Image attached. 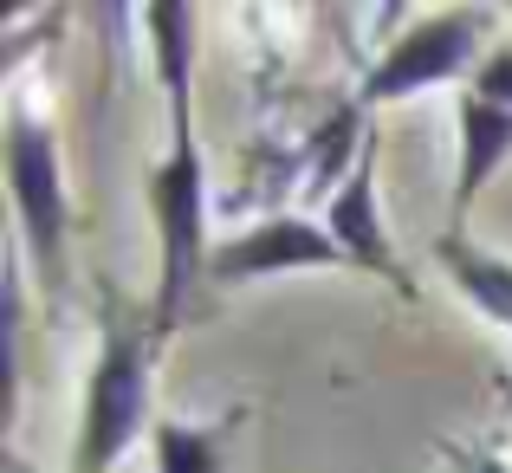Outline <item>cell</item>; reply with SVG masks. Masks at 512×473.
<instances>
[{"label": "cell", "instance_id": "cell-4", "mask_svg": "<svg viewBox=\"0 0 512 473\" xmlns=\"http://www.w3.org/2000/svg\"><path fill=\"white\" fill-rule=\"evenodd\" d=\"M487 7H441L428 20H415L383 59L370 65L357 104H396V98H415V91H435L448 78H474L480 72V46H487Z\"/></svg>", "mask_w": 512, "mask_h": 473}, {"label": "cell", "instance_id": "cell-5", "mask_svg": "<svg viewBox=\"0 0 512 473\" xmlns=\"http://www.w3.org/2000/svg\"><path fill=\"white\" fill-rule=\"evenodd\" d=\"M325 266H350V260L331 240V227L305 221V214H266V221L214 240L208 253L214 286H247V279H266V273H325Z\"/></svg>", "mask_w": 512, "mask_h": 473}, {"label": "cell", "instance_id": "cell-1", "mask_svg": "<svg viewBox=\"0 0 512 473\" xmlns=\"http://www.w3.org/2000/svg\"><path fill=\"white\" fill-rule=\"evenodd\" d=\"M150 214L156 247H163V279H156V344L182 318L188 292L208 279V162L195 143V91H169V156L150 169Z\"/></svg>", "mask_w": 512, "mask_h": 473}, {"label": "cell", "instance_id": "cell-11", "mask_svg": "<svg viewBox=\"0 0 512 473\" xmlns=\"http://www.w3.org/2000/svg\"><path fill=\"white\" fill-rule=\"evenodd\" d=\"M441 461L448 473H512V461H500L493 448H461V441H441Z\"/></svg>", "mask_w": 512, "mask_h": 473}, {"label": "cell", "instance_id": "cell-7", "mask_svg": "<svg viewBox=\"0 0 512 473\" xmlns=\"http://www.w3.org/2000/svg\"><path fill=\"white\" fill-rule=\"evenodd\" d=\"M506 156H512V111H500V104H480V98H461V175H454L448 234H461L467 208H474L480 188L500 175Z\"/></svg>", "mask_w": 512, "mask_h": 473}, {"label": "cell", "instance_id": "cell-8", "mask_svg": "<svg viewBox=\"0 0 512 473\" xmlns=\"http://www.w3.org/2000/svg\"><path fill=\"white\" fill-rule=\"evenodd\" d=\"M435 260L448 266L454 292H461L467 305H480L500 331H512V260L474 247V240H461V234H441L435 240Z\"/></svg>", "mask_w": 512, "mask_h": 473}, {"label": "cell", "instance_id": "cell-3", "mask_svg": "<svg viewBox=\"0 0 512 473\" xmlns=\"http://www.w3.org/2000/svg\"><path fill=\"white\" fill-rule=\"evenodd\" d=\"M7 188H13V221H20V253H33L39 286L59 292L65 286V162L52 124H39L26 111V98L7 104Z\"/></svg>", "mask_w": 512, "mask_h": 473}, {"label": "cell", "instance_id": "cell-6", "mask_svg": "<svg viewBox=\"0 0 512 473\" xmlns=\"http://www.w3.org/2000/svg\"><path fill=\"white\" fill-rule=\"evenodd\" d=\"M325 227H331V240L344 247V260L357 266V273H376L383 286H396L402 299H415L409 273H402L396 247H389V234H383V208H376V156L370 150H363V162L344 175L338 195H331Z\"/></svg>", "mask_w": 512, "mask_h": 473}, {"label": "cell", "instance_id": "cell-9", "mask_svg": "<svg viewBox=\"0 0 512 473\" xmlns=\"http://www.w3.org/2000/svg\"><path fill=\"white\" fill-rule=\"evenodd\" d=\"M150 448H156V473H221V428H195V422H175V415H156Z\"/></svg>", "mask_w": 512, "mask_h": 473}, {"label": "cell", "instance_id": "cell-12", "mask_svg": "<svg viewBox=\"0 0 512 473\" xmlns=\"http://www.w3.org/2000/svg\"><path fill=\"white\" fill-rule=\"evenodd\" d=\"M13 473H33V467H26V461H13Z\"/></svg>", "mask_w": 512, "mask_h": 473}, {"label": "cell", "instance_id": "cell-2", "mask_svg": "<svg viewBox=\"0 0 512 473\" xmlns=\"http://www.w3.org/2000/svg\"><path fill=\"white\" fill-rule=\"evenodd\" d=\"M150 337L156 331H130V324L104 331V350L85 376L72 473H111L130 454V441L150 428Z\"/></svg>", "mask_w": 512, "mask_h": 473}, {"label": "cell", "instance_id": "cell-10", "mask_svg": "<svg viewBox=\"0 0 512 473\" xmlns=\"http://www.w3.org/2000/svg\"><path fill=\"white\" fill-rule=\"evenodd\" d=\"M467 98L512 111V46H500V52H487V59H480V72L467 78Z\"/></svg>", "mask_w": 512, "mask_h": 473}]
</instances>
